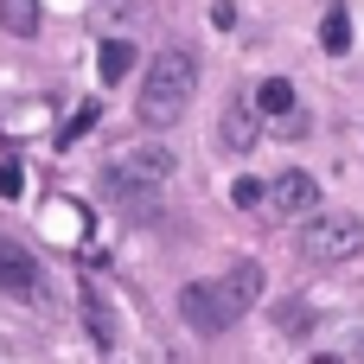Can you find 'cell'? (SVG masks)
<instances>
[{"instance_id": "3", "label": "cell", "mask_w": 364, "mask_h": 364, "mask_svg": "<svg viewBox=\"0 0 364 364\" xmlns=\"http://www.w3.org/2000/svg\"><path fill=\"white\" fill-rule=\"evenodd\" d=\"M294 250H301V262H314V269L358 262V256H364V218H358V211H307Z\"/></svg>"}, {"instance_id": "4", "label": "cell", "mask_w": 364, "mask_h": 364, "mask_svg": "<svg viewBox=\"0 0 364 364\" xmlns=\"http://www.w3.org/2000/svg\"><path fill=\"white\" fill-rule=\"evenodd\" d=\"M262 205H269V218H307V211H320V179L314 173H301V166H288V173H275L269 186H262Z\"/></svg>"}, {"instance_id": "16", "label": "cell", "mask_w": 364, "mask_h": 364, "mask_svg": "<svg viewBox=\"0 0 364 364\" xmlns=\"http://www.w3.org/2000/svg\"><path fill=\"white\" fill-rule=\"evenodd\" d=\"M314 364H339V358H314Z\"/></svg>"}, {"instance_id": "5", "label": "cell", "mask_w": 364, "mask_h": 364, "mask_svg": "<svg viewBox=\"0 0 364 364\" xmlns=\"http://www.w3.org/2000/svg\"><path fill=\"white\" fill-rule=\"evenodd\" d=\"M179 314H186V326L192 333H230L243 314L224 301V288L218 282H192V288H179Z\"/></svg>"}, {"instance_id": "6", "label": "cell", "mask_w": 364, "mask_h": 364, "mask_svg": "<svg viewBox=\"0 0 364 364\" xmlns=\"http://www.w3.org/2000/svg\"><path fill=\"white\" fill-rule=\"evenodd\" d=\"M256 141H262V109L237 90V96H224V109H218V147L224 154H256Z\"/></svg>"}, {"instance_id": "7", "label": "cell", "mask_w": 364, "mask_h": 364, "mask_svg": "<svg viewBox=\"0 0 364 364\" xmlns=\"http://www.w3.org/2000/svg\"><path fill=\"white\" fill-rule=\"evenodd\" d=\"M38 256L26 250V243H13V237H0V294H13V301H38Z\"/></svg>"}, {"instance_id": "8", "label": "cell", "mask_w": 364, "mask_h": 364, "mask_svg": "<svg viewBox=\"0 0 364 364\" xmlns=\"http://www.w3.org/2000/svg\"><path fill=\"white\" fill-rule=\"evenodd\" d=\"M134 70V38H102V51H96V77L102 83H122Z\"/></svg>"}, {"instance_id": "13", "label": "cell", "mask_w": 364, "mask_h": 364, "mask_svg": "<svg viewBox=\"0 0 364 364\" xmlns=\"http://www.w3.org/2000/svg\"><path fill=\"white\" fill-rule=\"evenodd\" d=\"M96 115H102V109H96V102H83V109H77V115L64 122V141H83V134L96 128Z\"/></svg>"}, {"instance_id": "12", "label": "cell", "mask_w": 364, "mask_h": 364, "mask_svg": "<svg viewBox=\"0 0 364 364\" xmlns=\"http://www.w3.org/2000/svg\"><path fill=\"white\" fill-rule=\"evenodd\" d=\"M83 320H90V333H96L102 346H122V320L109 314V301H102V294H83Z\"/></svg>"}, {"instance_id": "15", "label": "cell", "mask_w": 364, "mask_h": 364, "mask_svg": "<svg viewBox=\"0 0 364 364\" xmlns=\"http://www.w3.org/2000/svg\"><path fill=\"white\" fill-rule=\"evenodd\" d=\"M230 198H237L243 211H262V179H237V186H230Z\"/></svg>"}, {"instance_id": "14", "label": "cell", "mask_w": 364, "mask_h": 364, "mask_svg": "<svg viewBox=\"0 0 364 364\" xmlns=\"http://www.w3.org/2000/svg\"><path fill=\"white\" fill-rule=\"evenodd\" d=\"M26 192V166L19 160H0V198H19Z\"/></svg>"}, {"instance_id": "1", "label": "cell", "mask_w": 364, "mask_h": 364, "mask_svg": "<svg viewBox=\"0 0 364 364\" xmlns=\"http://www.w3.org/2000/svg\"><path fill=\"white\" fill-rule=\"evenodd\" d=\"M192 90H198V51L192 45H166L147 77H141V96H134V115L147 128H173L186 109H192Z\"/></svg>"}, {"instance_id": "11", "label": "cell", "mask_w": 364, "mask_h": 364, "mask_svg": "<svg viewBox=\"0 0 364 364\" xmlns=\"http://www.w3.org/2000/svg\"><path fill=\"white\" fill-rule=\"evenodd\" d=\"M38 0H0V26L13 32V38H38Z\"/></svg>"}, {"instance_id": "10", "label": "cell", "mask_w": 364, "mask_h": 364, "mask_svg": "<svg viewBox=\"0 0 364 364\" xmlns=\"http://www.w3.org/2000/svg\"><path fill=\"white\" fill-rule=\"evenodd\" d=\"M320 45H326V58H346V51H352V13H346V6H326Z\"/></svg>"}, {"instance_id": "2", "label": "cell", "mask_w": 364, "mask_h": 364, "mask_svg": "<svg viewBox=\"0 0 364 364\" xmlns=\"http://www.w3.org/2000/svg\"><path fill=\"white\" fill-rule=\"evenodd\" d=\"M173 173H179V154H173L166 141H134V147H122V154L109 160L102 186H109L122 205H141V198L166 192V186H173Z\"/></svg>"}, {"instance_id": "9", "label": "cell", "mask_w": 364, "mask_h": 364, "mask_svg": "<svg viewBox=\"0 0 364 364\" xmlns=\"http://www.w3.org/2000/svg\"><path fill=\"white\" fill-rule=\"evenodd\" d=\"M250 102L262 109V122L294 115V83H288V77H269V83H256V90H250Z\"/></svg>"}]
</instances>
